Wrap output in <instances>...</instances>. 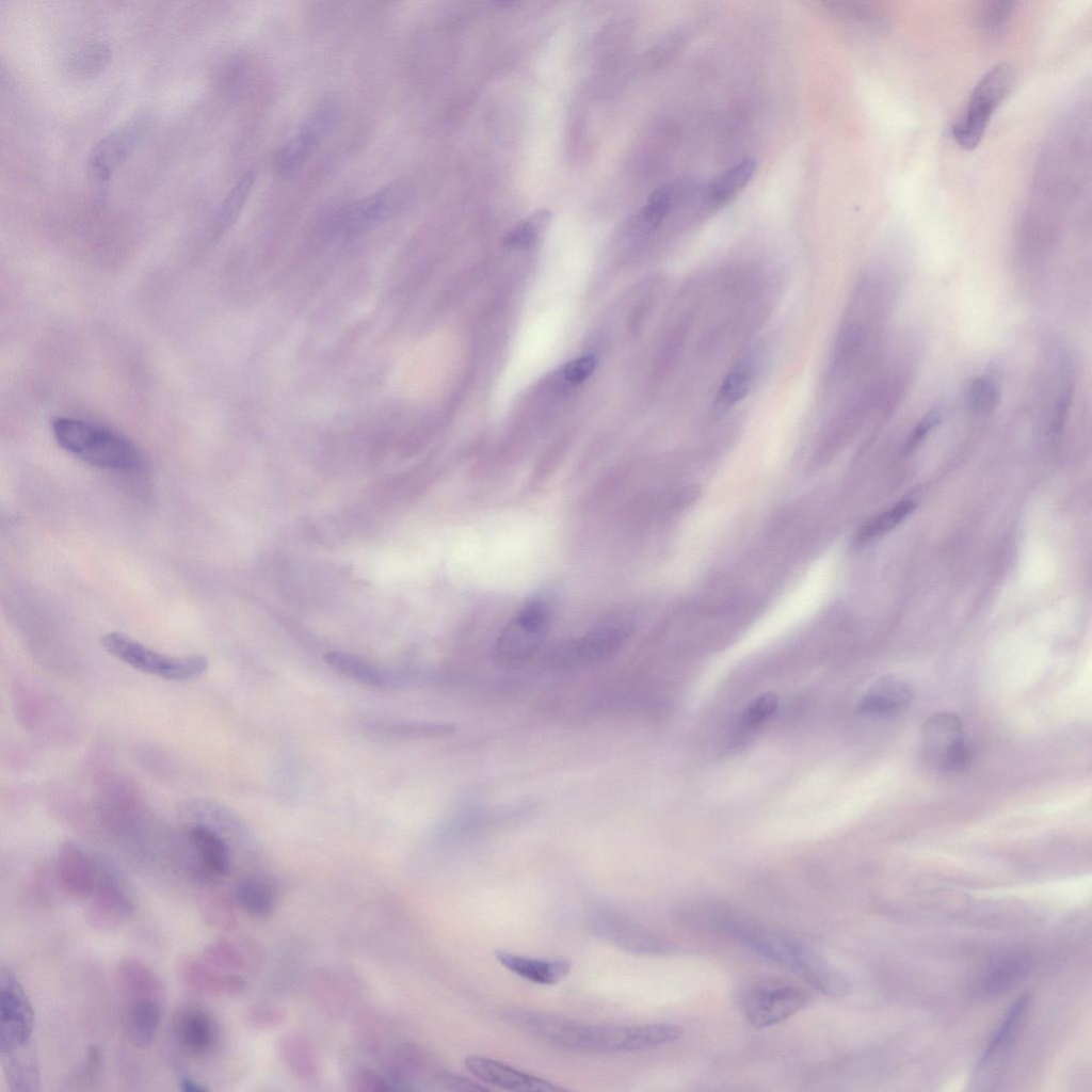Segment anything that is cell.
I'll return each instance as SVG.
<instances>
[{"label":"cell","mask_w":1092,"mask_h":1092,"mask_svg":"<svg viewBox=\"0 0 1092 1092\" xmlns=\"http://www.w3.org/2000/svg\"><path fill=\"white\" fill-rule=\"evenodd\" d=\"M324 658L332 669L351 679L374 687L388 684L389 678L384 671L359 657L341 652H330Z\"/></svg>","instance_id":"cell-29"},{"label":"cell","mask_w":1092,"mask_h":1092,"mask_svg":"<svg viewBox=\"0 0 1092 1092\" xmlns=\"http://www.w3.org/2000/svg\"><path fill=\"white\" fill-rule=\"evenodd\" d=\"M0 1041L2 1054L27 1046L34 1026L32 1006L16 978L2 969L0 979Z\"/></svg>","instance_id":"cell-13"},{"label":"cell","mask_w":1092,"mask_h":1092,"mask_svg":"<svg viewBox=\"0 0 1092 1092\" xmlns=\"http://www.w3.org/2000/svg\"><path fill=\"white\" fill-rule=\"evenodd\" d=\"M833 15L867 29H878L884 25L882 13L872 4L854 1H829L822 3Z\"/></svg>","instance_id":"cell-34"},{"label":"cell","mask_w":1092,"mask_h":1092,"mask_svg":"<svg viewBox=\"0 0 1092 1092\" xmlns=\"http://www.w3.org/2000/svg\"><path fill=\"white\" fill-rule=\"evenodd\" d=\"M161 999L141 997L127 1001L124 1030L135 1047L148 1046L156 1037L161 1021Z\"/></svg>","instance_id":"cell-25"},{"label":"cell","mask_w":1092,"mask_h":1092,"mask_svg":"<svg viewBox=\"0 0 1092 1092\" xmlns=\"http://www.w3.org/2000/svg\"><path fill=\"white\" fill-rule=\"evenodd\" d=\"M15 1051H17V1058L11 1054L14 1057L10 1058L9 1062V1076L13 1080L12 1083L18 1090H34V1086L38 1083V1074L33 1058L18 1054V1049Z\"/></svg>","instance_id":"cell-40"},{"label":"cell","mask_w":1092,"mask_h":1092,"mask_svg":"<svg viewBox=\"0 0 1092 1092\" xmlns=\"http://www.w3.org/2000/svg\"><path fill=\"white\" fill-rule=\"evenodd\" d=\"M912 689L903 679L886 675L876 680L857 704L860 712L874 716L895 712L910 703Z\"/></svg>","instance_id":"cell-22"},{"label":"cell","mask_w":1092,"mask_h":1092,"mask_svg":"<svg viewBox=\"0 0 1092 1092\" xmlns=\"http://www.w3.org/2000/svg\"><path fill=\"white\" fill-rule=\"evenodd\" d=\"M778 700L775 693L761 694L748 706L743 721L750 726L759 725L775 712Z\"/></svg>","instance_id":"cell-43"},{"label":"cell","mask_w":1092,"mask_h":1092,"mask_svg":"<svg viewBox=\"0 0 1092 1092\" xmlns=\"http://www.w3.org/2000/svg\"><path fill=\"white\" fill-rule=\"evenodd\" d=\"M915 509L913 500H902L882 514L867 520L857 531L855 542H871L897 527Z\"/></svg>","instance_id":"cell-32"},{"label":"cell","mask_w":1092,"mask_h":1092,"mask_svg":"<svg viewBox=\"0 0 1092 1092\" xmlns=\"http://www.w3.org/2000/svg\"><path fill=\"white\" fill-rule=\"evenodd\" d=\"M354 1083L359 1090L387 1091L391 1090L388 1083L370 1070H360L354 1075Z\"/></svg>","instance_id":"cell-46"},{"label":"cell","mask_w":1092,"mask_h":1092,"mask_svg":"<svg viewBox=\"0 0 1092 1092\" xmlns=\"http://www.w3.org/2000/svg\"><path fill=\"white\" fill-rule=\"evenodd\" d=\"M728 938L738 941L762 958L802 978L819 992L841 997L850 991L847 978L830 962L800 940L765 926L739 912Z\"/></svg>","instance_id":"cell-2"},{"label":"cell","mask_w":1092,"mask_h":1092,"mask_svg":"<svg viewBox=\"0 0 1092 1092\" xmlns=\"http://www.w3.org/2000/svg\"><path fill=\"white\" fill-rule=\"evenodd\" d=\"M1014 79V69L1007 62L994 65L981 77L963 114L951 128L959 146L967 150L978 146L992 115L1012 90Z\"/></svg>","instance_id":"cell-4"},{"label":"cell","mask_w":1092,"mask_h":1092,"mask_svg":"<svg viewBox=\"0 0 1092 1092\" xmlns=\"http://www.w3.org/2000/svg\"><path fill=\"white\" fill-rule=\"evenodd\" d=\"M376 730L387 733L395 737L421 738L446 735L453 730V726L449 724L420 721L388 722L380 724L376 727Z\"/></svg>","instance_id":"cell-38"},{"label":"cell","mask_w":1092,"mask_h":1092,"mask_svg":"<svg viewBox=\"0 0 1092 1092\" xmlns=\"http://www.w3.org/2000/svg\"><path fill=\"white\" fill-rule=\"evenodd\" d=\"M202 960L226 973H236L245 966L241 950L227 940H216L208 944L203 951Z\"/></svg>","instance_id":"cell-37"},{"label":"cell","mask_w":1092,"mask_h":1092,"mask_svg":"<svg viewBox=\"0 0 1092 1092\" xmlns=\"http://www.w3.org/2000/svg\"><path fill=\"white\" fill-rule=\"evenodd\" d=\"M551 615V603L544 596L528 600L508 623L494 645L495 659L512 664L532 656L543 642Z\"/></svg>","instance_id":"cell-7"},{"label":"cell","mask_w":1092,"mask_h":1092,"mask_svg":"<svg viewBox=\"0 0 1092 1092\" xmlns=\"http://www.w3.org/2000/svg\"><path fill=\"white\" fill-rule=\"evenodd\" d=\"M465 1065L481 1082L517 1092H553L564 1088L546 1078L518 1070L502 1061L470 1055L465 1058Z\"/></svg>","instance_id":"cell-16"},{"label":"cell","mask_w":1092,"mask_h":1092,"mask_svg":"<svg viewBox=\"0 0 1092 1092\" xmlns=\"http://www.w3.org/2000/svg\"><path fill=\"white\" fill-rule=\"evenodd\" d=\"M495 957L512 974L541 985L556 984L568 976L572 970V963L563 958L540 959L502 949L496 950Z\"/></svg>","instance_id":"cell-19"},{"label":"cell","mask_w":1092,"mask_h":1092,"mask_svg":"<svg viewBox=\"0 0 1092 1092\" xmlns=\"http://www.w3.org/2000/svg\"><path fill=\"white\" fill-rule=\"evenodd\" d=\"M101 647L131 668L168 680H191L209 667L203 655L168 656L148 648L127 635L110 631L99 638Z\"/></svg>","instance_id":"cell-5"},{"label":"cell","mask_w":1092,"mask_h":1092,"mask_svg":"<svg viewBox=\"0 0 1092 1092\" xmlns=\"http://www.w3.org/2000/svg\"><path fill=\"white\" fill-rule=\"evenodd\" d=\"M437 1081L449 1090L456 1091H485L488 1088L481 1086L476 1081L465 1078L461 1075L453 1074L450 1072L441 1071L436 1075Z\"/></svg>","instance_id":"cell-45"},{"label":"cell","mask_w":1092,"mask_h":1092,"mask_svg":"<svg viewBox=\"0 0 1092 1092\" xmlns=\"http://www.w3.org/2000/svg\"><path fill=\"white\" fill-rule=\"evenodd\" d=\"M1000 390L997 382L987 375L970 381L965 392L968 410L977 415L990 414L998 406Z\"/></svg>","instance_id":"cell-35"},{"label":"cell","mask_w":1092,"mask_h":1092,"mask_svg":"<svg viewBox=\"0 0 1092 1092\" xmlns=\"http://www.w3.org/2000/svg\"><path fill=\"white\" fill-rule=\"evenodd\" d=\"M111 59V50L101 42H92L80 47L69 60L71 71L81 77H92L100 73Z\"/></svg>","instance_id":"cell-36"},{"label":"cell","mask_w":1092,"mask_h":1092,"mask_svg":"<svg viewBox=\"0 0 1092 1092\" xmlns=\"http://www.w3.org/2000/svg\"><path fill=\"white\" fill-rule=\"evenodd\" d=\"M752 382L751 366L748 364L736 366L726 374L717 391L713 402L714 411L718 414L724 413L741 401L748 395Z\"/></svg>","instance_id":"cell-31"},{"label":"cell","mask_w":1092,"mask_h":1092,"mask_svg":"<svg viewBox=\"0 0 1092 1092\" xmlns=\"http://www.w3.org/2000/svg\"><path fill=\"white\" fill-rule=\"evenodd\" d=\"M755 171L756 163L752 159L734 164L703 184L700 199L710 209L727 204L750 182Z\"/></svg>","instance_id":"cell-26"},{"label":"cell","mask_w":1092,"mask_h":1092,"mask_svg":"<svg viewBox=\"0 0 1092 1092\" xmlns=\"http://www.w3.org/2000/svg\"><path fill=\"white\" fill-rule=\"evenodd\" d=\"M590 924L597 936L629 952L664 956L674 951L671 943L614 911H597Z\"/></svg>","instance_id":"cell-14"},{"label":"cell","mask_w":1092,"mask_h":1092,"mask_svg":"<svg viewBox=\"0 0 1092 1092\" xmlns=\"http://www.w3.org/2000/svg\"><path fill=\"white\" fill-rule=\"evenodd\" d=\"M504 1019L551 1046L581 1053H633L678 1040L682 1029L669 1023L597 1024L535 1010L512 1008Z\"/></svg>","instance_id":"cell-1"},{"label":"cell","mask_w":1092,"mask_h":1092,"mask_svg":"<svg viewBox=\"0 0 1092 1092\" xmlns=\"http://www.w3.org/2000/svg\"><path fill=\"white\" fill-rule=\"evenodd\" d=\"M1015 1H985L977 10V26L980 31L991 37H999L1007 29L1015 12Z\"/></svg>","instance_id":"cell-33"},{"label":"cell","mask_w":1092,"mask_h":1092,"mask_svg":"<svg viewBox=\"0 0 1092 1092\" xmlns=\"http://www.w3.org/2000/svg\"><path fill=\"white\" fill-rule=\"evenodd\" d=\"M180 1089L184 1092H204L207 1090L205 1086L189 1077L181 1078Z\"/></svg>","instance_id":"cell-48"},{"label":"cell","mask_w":1092,"mask_h":1092,"mask_svg":"<svg viewBox=\"0 0 1092 1092\" xmlns=\"http://www.w3.org/2000/svg\"><path fill=\"white\" fill-rule=\"evenodd\" d=\"M115 981L127 999L150 997L161 999L162 984L154 970L142 961L126 958L116 967Z\"/></svg>","instance_id":"cell-27"},{"label":"cell","mask_w":1092,"mask_h":1092,"mask_svg":"<svg viewBox=\"0 0 1092 1092\" xmlns=\"http://www.w3.org/2000/svg\"><path fill=\"white\" fill-rule=\"evenodd\" d=\"M255 182L256 173L254 171H246L230 188L216 212L211 230V240L219 239L234 225L245 206Z\"/></svg>","instance_id":"cell-28"},{"label":"cell","mask_w":1092,"mask_h":1092,"mask_svg":"<svg viewBox=\"0 0 1092 1092\" xmlns=\"http://www.w3.org/2000/svg\"><path fill=\"white\" fill-rule=\"evenodd\" d=\"M918 754L926 765L941 771L968 766L971 753L960 717L943 711L928 718L920 730Z\"/></svg>","instance_id":"cell-6"},{"label":"cell","mask_w":1092,"mask_h":1092,"mask_svg":"<svg viewBox=\"0 0 1092 1092\" xmlns=\"http://www.w3.org/2000/svg\"><path fill=\"white\" fill-rule=\"evenodd\" d=\"M101 1065V1054L98 1048L92 1046L89 1049L86 1060H84L83 1066L79 1071V1078L85 1081H92L94 1076L98 1073Z\"/></svg>","instance_id":"cell-47"},{"label":"cell","mask_w":1092,"mask_h":1092,"mask_svg":"<svg viewBox=\"0 0 1092 1092\" xmlns=\"http://www.w3.org/2000/svg\"><path fill=\"white\" fill-rule=\"evenodd\" d=\"M202 915L208 925L219 929H229L236 922L230 904L221 898L207 900L203 905Z\"/></svg>","instance_id":"cell-42"},{"label":"cell","mask_w":1092,"mask_h":1092,"mask_svg":"<svg viewBox=\"0 0 1092 1092\" xmlns=\"http://www.w3.org/2000/svg\"><path fill=\"white\" fill-rule=\"evenodd\" d=\"M944 413L945 405L943 403L932 405L908 436L904 450L906 452L915 450L928 434L942 422Z\"/></svg>","instance_id":"cell-41"},{"label":"cell","mask_w":1092,"mask_h":1092,"mask_svg":"<svg viewBox=\"0 0 1092 1092\" xmlns=\"http://www.w3.org/2000/svg\"><path fill=\"white\" fill-rule=\"evenodd\" d=\"M151 125L149 115L138 114L99 139L87 159L91 179L100 188L107 183L148 134Z\"/></svg>","instance_id":"cell-11"},{"label":"cell","mask_w":1092,"mask_h":1092,"mask_svg":"<svg viewBox=\"0 0 1092 1092\" xmlns=\"http://www.w3.org/2000/svg\"><path fill=\"white\" fill-rule=\"evenodd\" d=\"M549 222V212L537 210L527 220L518 224L504 239V244L512 247H527L533 244Z\"/></svg>","instance_id":"cell-39"},{"label":"cell","mask_w":1092,"mask_h":1092,"mask_svg":"<svg viewBox=\"0 0 1092 1092\" xmlns=\"http://www.w3.org/2000/svg\"><path fill=\"white\" fill-rule=\"evenodd\" d=\"M188 838L200 870L208 877L221 878L230 868L229 851L225 840L210 826L194 823Z\"/></svg>","instance_id":"cell-21"},{"label":"cell","mask_w":1092,"mask_h":1092,"mask_svg":"<svg viewBox=\"0 0 1092 1092\" xmlns=\"http://www.w3.org/2000/svg\"><path fill=\"white\" fill-rule=\"evenodd\" d=\"M627 632L625 624L607 623L563 648L560 657L563 662L572 663H585L605 658L621 645Z\"/></svg>","instance_id":"cell-20"},{"label":"cell","mask_w":1092,"mask_h":1092,"mask_svg":"<svg viewBox=\"0 0 1092 1092\" xmlns=\"http://www.w3.org/2000/svg\"><path fill=\"white\" fill-rule=\"evenodd\" d=\"M809 994L801 986L783 981H766L746 987L740 1006L746 1021L756 1028L780 1024L809 1001Z\"/></svg>","instance_id":"cell-9"},{"label":"cell","mask_w":1092,"mask_h":1092,"mask_svg":"<svg viewBox=\"0 0 1092 1092\" xmlns=\"http://www.w3.org/2000/svg\"><path fill=\"white\" fill-rule=\"evenodd\" d=\"M51 428L58 445L89 465L122 472H139L147 467L143 451L109 428L66 416L55 418Z\"/></svg>","instance_id":"cell-3"},{"label":"cell","mask_w":1092,"mask_h":1092,"mask_svg":"<svg viewBox=\"0 0 1092 1092\" xmlns=\"http://www.w3.org/2000/svg\"><path fill=\"white\" fill-rule=\"evenodd\" d=\"M596 365L593 356H583L566 364L563 369L564 376L571 383L579 384L591 375Z\"/></svg>","instance_id":"cell-44"},{"label":"cell","mask_w":1092,"mask_h":1092,"mask_svg":"<svg viewBox=\"0 0 1092 1092\" xmlns=\"http://www.w3.org/2000/svg\"><path fill=\"white\" fill-rule=\"evenodd\" d=\"M235 898L244 912L255 917H266L274 909L273 890L267 883L257 879H244L239 882Z\"/></svg>","instance_id":"cell-30"},{"label":"cell","mask_w":1092,"mask_h":1092,"mask_svg":"<svg viewBox=\"0 0 1092 1092\" xmlns=\"http://www.w3.org/2000/svg\"><path fill=\"white\" fill-rule=\"evenodd\" d=\"M1029 1003L1030 995L1024 993L1010 1006L974 1067L969 1081L971 1090L989 1091L999 1083Z\"/></svg>","instance_id":"cell-10"},{"label":"cell","mask_w":1092,"mask_h":1092,"mask_svg":"<svg viewBox=\"0 0 1092 1092\" xmlns=\"http://www.w3.org/2000/svg\"><path fill=\"white\" fill-rule=\"evenodd\" d=\"M411 200L410 186L389 183L346 206L338 215V228L343 235L362 234L405 210Z\"/></svg>","instance_id":"cell-12"},{"label":"cell","mask_w":1092,"mask_h":1092,"mask_svg":"<svg viewBox=\"0 0 1092 1092\" xmlns=\"http://www.w3.org/2000/svg\"><path fill=\"white\" fill-rule=\"evenodd\" d=\"M99 865L77 844H62L58 860L57 874L66 895L83 899L93 894L98 879Z\"/></svg>","instance_id":"cell-17"},{"label":"cell","mask_w":1092,"mask_h":1092,"mask_svg":"<svg viewBox=\"0 0 1092 1092\" xmlns=\"http://www.w3.org/2000/svg\"><path fill=\"white\" fill-rule=\"evenodd\" d=\"M182 981L198 992L237 995L245 989L243 978L216 969L200 960H187L180 968Z\"/></svg>","instance_id":"cell-24"},{"label":"cell","mask_w":1092,"mask_h":1092,"mask_svg":"<svg viewBox=\"0 0 1092 1092\" xmlns=\"http://www.w3.org/2000/svg\"><path fill=\"white\" fill-rule=\"evenodd\" d=\"M1031 958L1025 951H1012L998 957L989 965L980 979L978 991L983 996H996L1011 990L1029 973Z\"/></svg>","instance_id":"cell-23"},{"label":"cell","mask_w":1092,"mask_h":1092,"mask_svg":"<svg viewBox=\"0 0 1092 1092\" xmlns=\"http://www.w3.org/2000/svg\"><path fill=\"white\" fill-rule=\"evenodd\" d=\"M340 116L341 106L337 97L326 96L318 102L292 138L276 152V172L282 176L296 173L336 128Z\"/></svg>","instance_id":"cell-8"},{"label":"cell","mask_w":1092,"mask_h":1092,"mask_svg":"<svg viewBox=\"0 0 1092 1092\" xmlns=\"http://www.w3.org/2000/svg\"><path fill=\"white\" fill-rule=\"evenodd\" d=\"M173 1029L180 1048L193 1058L207 1056L216 1043L218 1030L214 1021L197 1007L178 1010L174 1016Z\"/></svg>","instance_id":"cell-18"},{"label":"cell","mask_w":1092,"mask_h":1092,"mask_svg":"<svg viewBox=\"0 0 1092 1092\" xmlns=\"http://www.w3.org/2000/svg\"><path fill=\"white\" fill-rule=\"evenodd\" d=\"M92 895L85 917L95 929H116L133 915L132 898L122 880L108 867L99 866L97 884Z\"/></svg>","instance_id":"cell-15"}]
</instances>
